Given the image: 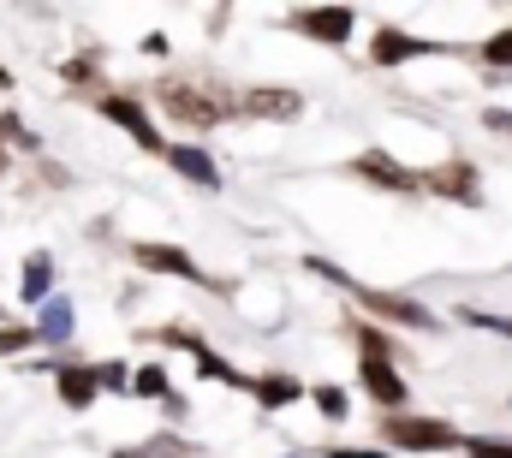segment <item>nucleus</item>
<instances>
[{"instance_id": "nucleus-22", "label": "nucleus", "mask_w": 512, "mask_h": 458, "mask_svg": "<svg viewBox=\"0 0 512 458\" xmlns=\"http://www.w3.org/2000/svg\"><path fill=\"white\" fill-rule=\"evenodd\" d=\"M131 393H137V399H167V393H173L167 363H137V369H131Z\"/></svg>"}, {"instance_id": "nucleus-7", "label": "nucleus", "mask_w": 512, "mask_h": 458, "mask_svg": "<svg viewBox=\"0 0 512 458\" xmlns=\"http://www.w3.org/2000/svg\"><path fill=\"white\" fill-rule=\"evenodd\" d=\"M358 393L382 411V417H399L411 405V381L399 375L393 357H358Z\"/></svg>"}, {"instance_id": "nucleus-28", "label": "nucleus", "mask_w": 512, "mask_h": 458, "mask_svg": "<svg viewBox=\"0 0 512 458\" xmlns=\"http://www.w3.org/2000/svg\"><path fill=\"white\" fill-rule=\"evenodd\" d=\"M24 345H36V328H0V357H12Z\"/></svg>"}, {"instance_id": "nucleus-17", "label": "nucleus", "mask_w": 512, "mask_h": 458, "mask_svg": "<svg viewBox=\"0 0 512 458\" xmlns=\"http://www.w3.org/2000/svg\"><path fill=\"white\" fill-rule=\"evenodd\" d=\"M346 334L358 340V357H393V363H399V345H393V334H387V328H376L370 316H358V310H352V316H346Z\"/></svg>"}, {"instance_id": "nucleus-2", "label": "nucleus", "mask_w": 512, "mask_h": 458, "mask_svg": "<svg viewBox=\"0 0 512 458\" xmlns=\"http://www.w3.org/2000/svg\"><path fill=\"white\" fill-rule=\"evenodd\" d=\"M387 453H459L465 435L447 423V417H417V411H399V417H382L376 423Z\"/></svg>"}, {"instance_id": "nucleus-3", "label": "nucleus", "mask_w": 512, "mask_h": 458, "mask_svg": "<svg viewBox=\"0 0 512 458\" xmlns=\"http://www.w3.org/2000/svg\"><path fill=\"white\" fill-rule=\"evenodd\" d=\"M352 304H358V316H370L376 328H417V334H441L435 328V310L423 304V298H405V292H376V286H364V280H352V292H346Z\"/></svg>"}, {"instance_id": "nucleus-10", "label": "nucleus", "mask_w": 512, "mask_h": 458, "mask_svg": "<svg viewBox=\"0 0 512 458\" xmlns=\"http://www.w3.org/2000/svg\"><path fill=\"white\" fill-rule=\"evenodd\" d=\"M346 173H352V179H364V185H376V191H393V197H423L417 167L393 161L387 149H364V155H352V161H346Z\"/></svg>"}, {"instance_id": "nucleus-26", "label": "nucleus", "mask_w": 512, "mask_h": 458, "mask_svg": "<svg viewBox=\"0 0 512 458\" xmlns=\"http://www.w3.org/2000/svg\"><path fill=\"white\" fill-rule=\"evenodd\" d=\"M60 78H66V84H90V90H96V54L66 60V66H60Z\"/></svg>"}, {"instance_id": "nucleus-29", "label": "nucleus", "mask_w": 512, "mask_h": 458, "mask_svg": "<svg viewBox=\"0 0 512 458\" xmlns=\"http://www.w3.org/2000/svg\"><path fill=\"white\" fill-rule=\"evenodd\" d=\"M483 125L501 131V137H512V108H483Z\"/></svg>"}, {"instance_id": "nucleus-19", "label": "nucleus", "mask_w": 512, "mask_h": 458, "mask_svg": "<svg viewBox=\"0 0 512 458\" xmlns=\"http://www.w3.org/2000/svg\"><path fill=\"white\" fill-rule=\"evenodd\" d=\"M471 54H477V66H483V72H512V24H501L495 36H483Z\"/></svg>"}, {"instance_id": "nucleus-14", "label": "nucleus", "mask_w": 512, "mask_h": 458, "mask_svg": "<svg viewBox=\"0 0 512 458\" xmlns=\"http://www.w3.org/2000/svg\"><path fill=\"white\" fill-rule=\"evenodd\" d=\"M54 393H60V405H66V411H90V405L102 399V387H96V369H90V363H60V369H54Z\"/></svg>"}, {"instance_id": "nucleus-20", "label": "nucleus", "mask_w": 512, "mask_h": 458, "mask_svg": "<svg viewBox=\"0 0 512 458\" xmlns=\"http://www.w3.org/2000/svg\"><path fill=\"white\" fill-rule=\"evenodd\" d=\"M310 405L322 411V423H346V417H352V393H346V387H334V381L310 387Z\"/></svg>"}, {"instance_id": "nucleus-5", "label": "nucleus", "mask_w": 512, "mask_h": 458, "mask_svg": "<svg viewBox=\"0 0 512 458\" xmlns=\"http://www.w3.org/2000/svg\"><path fill=\"white\" fill-rule=\"evenodd\" d=\"M280 24H286L292 36H304V42L346 48V42H352V30H358V12H352V6H292Z\"/></svg>"}, {"instance_id": "nucleus-32", "label": "nucleus", "mask_w": 512, "mask_h": 458, "mask_svg": "<svg viewBox=\"0 0 512 458\" xmlns=\"http://www.w3.org/2000/svg\"><path fill=\"white\" fill-rule=\"evenodd\" d=\"M0 173H6V143H0Z\"/></svg>"}, {"instance_id": "nucleus-24", "label": "nucleus", "mask_w": 512, "mask_h": 458, "mask_svg": "<svg viewBox=\"0 0 512 458\" xmlns=\"http://www.w3.org/2000/svg\"><path fill=\"white\" fill-rule=\"evenodd\" d=\"M459 453L465 458H512V441H501V435H465Z\"/></svg>"}, {"instance_id": "nucleus-21", "label": "nucleus", "mask_w": 512, "mask_h": 458, "mask_svg": "<svg viewBox=\"0 0 512 458\" xmlns=\"http://www.w3.org/2000/svg\"><path fill=\"white\" fill-rule=\"evenodd\" d=\"M453 322H459V328H477V334H495V340H512V316H495V310H471V304H459Z\"/></svg>"}, {"instance_id": "nucleus-27", "label": "nucleus", "mask_w": 512, "mask_h": 458, "mask_svg": "<svg viewBox=\"0 0 512 458\" xmlns=\"http://www.w3.org/2000/svg\"><path fill=\"white\" fill-rule=\"evenodd\" d=\"M0 143H18V149H36V137H30V125L18 114H0Z\"/></svg>"}, {"instance_id": "nucleus-35", "label": "nucleus", "mask_w": 512, "mask_h": 458, "mask_svg": "<svg viewBox=\"0 0 512 458\" xmlns=\"http://www.w3.org/2000/svg\"><path fill=\"white\" fill-rule=\"evenodd\" d=\"M167 458H185V453H167Z\"/></svg>"}, {"instance_id": "nucleus-18", "label": "nucleus", "mask_w": 512, "mask_h": 458, "mask_svg": "<svg viewBox=\"0 0 512 458\" xmlns=\"http://www.w3.org/2000/svg\"><path fill=\"white\" fill-rule=\"evenodd\" d=\"M197 375H203V381H215V387H233V393H251V375H245V369H233V363H227L221 351H209V345L197 351Z\"/></svg>"}, {"instance_id": "nucleus-33", "label": "nucleus", "mask_w": 512, "mask_h": 458, "mask_svg": "<svg viewBox=\"0 0 512 458\" xmlns=\"http://www.w3.org/2000/svg\"><path fill=\"white\" fill-rule=\"evenodd\" d=\"M114 458H149V453H114Z\"/></svg>"}, {"instance_id": "nucleus-31", "label": "nucleus", "mask_w": 512, "mask_h": 458, "mask_svg": "<svg viewBox=\"0 0 512 458\" xmlns=\"http://www.w3.org/2000/svg\"><path fill=\"white\" fill-rule=\"evenodd\" d=\"M167 48H173V42H167V36H161V30H149V36H143V54H155V60H161V54H167Z\"/></svg>"}, {"instance_id": "nucleus-12", "label": "nucleus", "mask_w": 512, "mask_h": 458, "mask_svg": "<svg viewBox=\"0 0 512 458\" xmlns=\"http://www.w3.org/2000/svg\"><path fill=\"white\" fill-rule=\"evenodd\" d=\"M179 179H191L197 191H221V161L203 149V143H167V155H161Z\"/></svg>"}, {"instance_id": "nucleus-11", "label": "nucleus", "mask_w": 512, "mask_h": 458, "mask_svg": "<svg viewBox=\"0 0 512 458\" xmlns=\"http://www.w3.org/2000/svg\"><path fill=\"white\" fill-rule=\"evenodd\" d=\"M304 114V96L286 90V84H251L239 90V119H298Z\"/></svg>"}, {"instance_id": "nucleus-9", "label": "nucleus", "mask_w": 512, "mask_h": 458, "mask_svg": "<svg viewBox=\"0 0 512 458\" xmlns=\"http://www.w3.org/2000/svg\"><path fill=\"white\" fill-rule=\"evenodd\" d=\"M96 108H102V119H114V125L126 131L137 149H149V155H167V137H161V125L149 119L143 96H131V90H108V96H102Z\"/></svg>"}, {"instance_id": "nucleus-30", "label": "nucleus", "mask_w": 512, "mask_h": 458, "mask_svg": "<svg viewBox=\"0 0 512 458\" xmlns=\"http://www.w3.org/2000/svg\"><path fill=\"white\" fill-rule=\"evenodd\" d=\"M328 458H387V447H322Z\"/></svg>"}, {"instance_id": "nucleus-13", "label": "nucleus", "mask_w": 512, "mask_h": 458, "mask_svg": "<svg viewBox=\"0 0 512 458\" xmlns=\"http://www.w3.org/2000/svg\"><path fill=\"white\" fill-rule=\"evenodd\" d=\"M251 399L256 411H286V405L310 399V387L298 375H286V369H262V375H251Z\"/></svg>"}, {"instance_id": "nucleus-15", "label": "nucleus", "mask_w": 512, "mask_h": 458, "mask_svg": "<svg viewBox=\"0 0 512 458\" xmlns=\"http://www.w3.org/2000/svg\"><path fill=\"white\" fill-rule=\"evenodd\" d=\"M78 334V310H72V298H48L42 310H36V345H66Z\"/></svg>"}, {"instance_id": "nucleus-34", "label": "nucleus", "mask_w": 512, "mask_h": 458, "mask_svg": "<svg viewBox=\"0 0 512 458\" xmlns=\"http://www.w3.org/2000/svg\"><path fill=\"white\" fill-rule=\"evenodd\" d=\"M286 458H304V453H286Z\"/></svg>"}, {"instance_id": "nucleus-4", "label": "nucleus", "mask_w": 512, "mask_h": 458, "mask_svg": "<svg viewBox=\"0 0 512 458\" xmlns=\"http://www.w3.org/2000/svg\"><path fill=\"white\" fill-rule=\"evenodd\" d=\"M435 54H465V48L435 42V36H411V30H399V24H376V36H370V66H376V72L411 66V60H435Z\"/></svg>"}, {"instance_id": "nucleus-16", "label": "nucleus", "mask_w": 512, "mask_h": 458, "mask_svg": "<svg viewBox=\"0 0 512 458\" xmlns=\"http://www.w3.org/2000/svg\"><path fill=\"white\" fill-rule=\"evenodd\" d=\"M18 298H24V304H36V310L54 298V256H48V250H30V256H24V280H18Z\"/></svg>"}, {"instance_id": "nucleus-6", "label": "nucleus", "mask_w": 512, "mask_h": 458, "mask_svg": "<svg viewBox=\"0 0 512 458\" xmlns=\"http://www.w3.org/2000/svg\"><path fill=\"white\" fill-rule=\"evenodd\" d=\"M131 262H137V268H149V274H173V280H185V286H203V292H215V298H227V292H233L227 280L203 274V268H197V256H185L179 244H149V238H143V244H131Z\"/></svg>"}, {"instance_id": "nucleus-8", "label": "nucleus", "mask_w": 512, "mask_h": 458, "mask_svg": "<svg viewBox=\"0 0 512 458\" xmlns=\"http://www.w3.org/2000/svg\"><path fill=\"white\" fill-rule=\"evenodd\" d=\"M417 179H423V197H447V203H459V209H483V173H477L465 155H453V161H441V167H423Z\"/></svg>"}, {"instance_id": "nucleus-25", "label": "nucleus", "mask_w": 512, "mask_h": 458, "mask_svg": "<svg viewBox=\"0 0 512 458\" xmlns=\"http://www.w3.org/2000/svg\"><path fill=\"white\" fill-rule=\"evenodd\" d=\"M155 340L161 345H173V351H191V357H197V351H203V334H197V328H155Z\"/></svg>"}, {"instance_id": "nucleus-23", "label": "nucleus", "mask_w": 512, "mask_h": 458, "mask_svg": "<svg viewBox=\"0 0 512 458\" xmlns=\"http://www.w3.org/2000/svg\"><path fill=\"white\" fill-rule=\"evenodd\" d=\"M90 369H96V387H102V393H131V369L120 357H114V363H90Z\"/></svg>"}, {"instance_id": "nucleus-1", "label": "nucleus", "mask_w": 512, "mask_h": 458, "mask_svg": "<svg viewBox=\"0 0 512 458\" xmlns=\"http://www.w3.org/2000/svg\"><path fill=\"white\" fill-rule=\"evenodd\" d=\"M149 96H155V108H161V114L173 119V125H185V131H215V125L239 119V90H227V84L155 78V84H149Z\"/></svg>"}]
</instances>
